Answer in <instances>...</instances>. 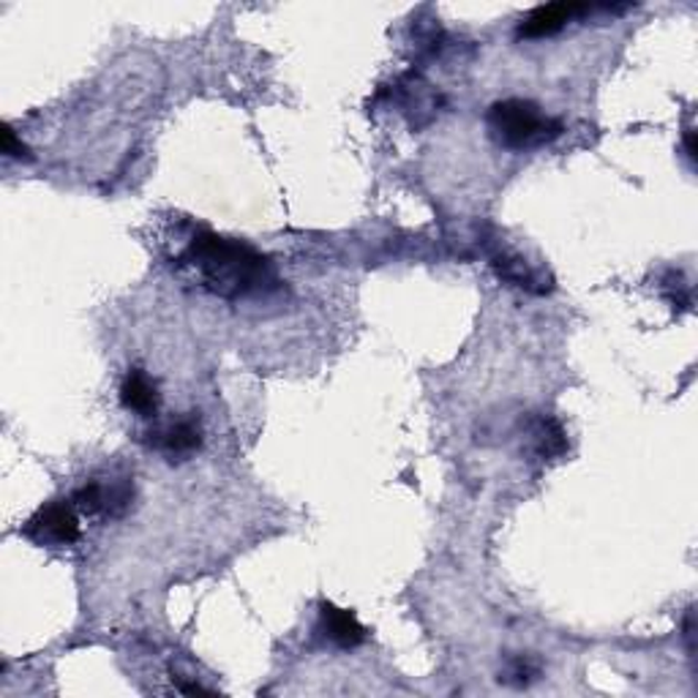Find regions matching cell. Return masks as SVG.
I'll return each mask as SVG.
<instances>
[{
    "mask_svg": "<svg viewBox=\"0 0 698 698\" xmlns=\"http://www.w3.org/2000/svg\"><path fill=\"white\" fill-rule=\"evenodd\" d=\"M181 262L194 267L205 290L226 301L265 292L276 284V273L267 256L249 243L216 232H200L191 237Z\"/></svg>",
    "mask_w": 698,
    "mask_h": 698,
    "instance_id": "cell-1",
    "label": "cell"
},
{
    "mask_svg": "<svg viewBox=\"0 0 698 698\" xmlns=\"http://www.w3.org/2000/svg\"><path fill=\"white\" fill-rule=\"evenodd\" d=\"M488 134L510 151L546 145L563 134V123L548 118L538 104L527 99H505L492 104L486 115Z\"/></svg>",
    "mask_w": 698,
    "mask_h": 698,
    "instance_id": "cell-2",
    "label": "cell"
},
{
    "mask_svg": "<svg viewBox=\"0 0 698 698\" xmlns=\"http://www.w3.org/2000/svg\"><path fill=\"white\" fill-rule=\"evenodd\" d=\"M22 535L36 546H71L80 540V510L71 499H55L41 505L22 527Z\"/></svg>",
    "mask_w": 698,
    "mask_h": 698,
    "instance_id": "cell-3",
    "label": "cell"
},
{
    "mask_svg": "<svg viewBox=\"0 0 698 698\" xmlns=\"http://www.w3.org/2000/svg\"><path fill=\"white\" fill-rule=\"evenodd\" d=\"M71 503L77 505V510L82 516H110L121 518L127 516V510L134 503V483L129 477H115L110 483L91 480L82 488H77Z\"/></svg>",
    "mask_w": 698,
    "mask_h": 698,
    "instance_id": "cell-4",
    "label": "cell"
},
{
    "mask_svg": "<svg viewBox=\"0 0 698 698\" xmlns=\"http://www.w3.org/2000/svg\"><path fill=\"white\" fill-rule=\"evenodd\" d=\"M587 11H589V6H584V3L538 6V9H533L527 17H524L522 26H518V36H522V39H546V36L563 31L570 20L587 14Z\"/></svg>",
    "mask_w": 698,
    "mask_h": 698,
    "instance_id": "cell-5",
    "label": "cell"
},
{
    "mask_svg": "<svg viewBox=\"0 0 698 698\" xmlns=\"http://www.w3.org/2000/svg\"><path fill=\"white\" fill-rule=\"evenodd\" d=\"M320 630L327 641L342 649H352L366 641V628L361 625V619L350 608H338L333 604L320 606Z\"/></svg>",
    "mask_w": 698,
    "mask_h": 698,
    "instance_id": "cell-6",
    "label": "cell"
},
{
    "mask_svg": "<svg viewBox=\"0 0 698 698\" xmlns=\"http://www.w3.org/2000/svg\"><path fill=\"white\" fill-rule=\"evenodd\" d=\"M151 445L159 447L170 458H186L202 445V428L194 417H183V421L166 423V426L151 432Z\"/></svg>",
    "mask_w": 698,
    "mask_h": 698,
    "instance_id": "cell-7",
    "label": "cell"
},
{
    "mask_svg": "<svg viewBox=\"0 0 698 698\" xmlns=\"http://www.w3.org/2000/svg\"><path fill=\"white\" fill-rule=\"evenodd\" d=\"M121 404L129 409V413H136L142 417L156 415V409H159L156 382L148 377L142 368H131L121 385Z\"/></svg>",
    "mask_w": 698,
    "mask_h": 698,
    "instance_id": "cell-8",
    "label": "cell"
},
{
    "mask_svg": "<svg viewBox=\"0 0 698 698\" xmlns=\"http://www.w3.org/2000/svg\"><path fill=\"white\" fill-rule=\"evenodd\" d=\"M533 445L535 453L540 458H559L565 451H568V434H565L563 423L554 421V417H538L533 426Z\"/></svg>",
    "mask_w": 698,
    "mask_h": 698,
    "instance_id": "cell-9",
    "label": "cell"
},
{
    "mask_svg": "<svg viewBox=\"0 0 698 698\" xmlns=\"http://www.w3.org/2000/svg\"><path fill=\"white\" fill-rule=\"evenodd\" d=\"M494 267H497L499 279H505V282L518 286V290H527V292H546V286L540 284V276L538 271H533L529 267L527 260H522V256H497L494 260Z\"/></svg>",
    "mask_w": 698,
    "mask_h": 698,
    "instance_id": "cell-10",
    "label": "cell"
},
{
    "mask_svg": "<svg viewBox=\"0 0 698 698\" xmlns=\"http://www.w3.org/2000/svg\"><path fill=\"white\" fill-rule=\"evenodd\" d=\"M3 153L9 159H22V156H28V148L22 145L20 140H17V134L14 131H11L9 127H6V131H3Z\"/></svg>",
    "mask_w": 698,
    "mask_h": 698,
    "instance_id": "cell-11",
    "label": "cell"
},
{
    "mask_svg": "<svg viewBox=\"0 0 698 698\" xmlns=\"http://www.w3.org/2000/svg\"><path fill=\"white\" fill-rule=\"evenodd\" d=\"M685 148H688V159L694 161L696 159V134H694V129L685 131Z\"/></svg>",
    "mask_w": 698,
    "mask_h": 698,
    "instance_id": "cell-12",
    "label": "cell"
}]
</instances>
